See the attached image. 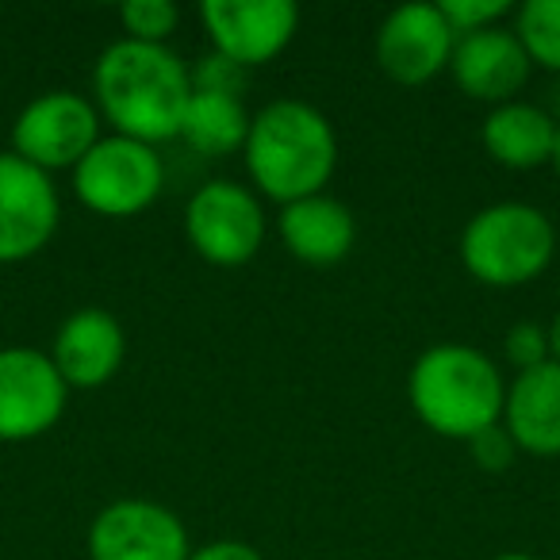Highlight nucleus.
<instances>
[{"label": "nucleus", "mask_w": 560, "mask_h": 560, "mask_svg": "<svg viewBox=\"0 0 560 560\" xmlns=\"http://www.w3.org/2000/svg\"><path fill=\"white\" fill-rule=\"evenodd\" d=\"M192 101V78L177 50L119 39L93 66V104L112 135L158 142L180 139V119Z\"/></svg>", "instance_id": "nucleus-1"}, {"label": "nucleus", "mask_w": 560, "mask_h": 560, "mask_svg": "<svg viewBox=\"0 0 560 560\" xmlns=\"http://www.w3.org/2000/svg\"><path fill=\"white\" fill-rule=\"evenodd\" d=\"M242 162L257 192L284 208L327 192L338 170V131L315 104L280 96L254 112Z\"/></svg>", "instance_id": "nucleus-2"}, {"label": "nucleus", "mask_w": 560, "mask_h": 560, "mask_svg": "<svg viewBox=\"0 0 560 560\" xmlns=\"http://www.w3.org/2000/svg\"><path fill=\"white\" fill-rule=\"evenodd\" d=\"M411 411L438 438L468 442L503 422L506 381L483 350L465 342H438L415 358L407 373Z\"/></svg>", "instance_id": "nucleus-3"}, {"label": "nucleus", "mask_w": 560, "mask_h": 560, "mask_svg": "<svg viewBox=\"0 0 560 560\" xmlns=\"http://www.w3.org/2000/svg\"><path fill=\"white\" fill-rule=\"evenodd\" d=\"M552 257L557 226L534 203H488L460 231V261L488 289H522L549 269Z\"/></svg>", "instance_id": "nucleus-4"}, {"label": "nucleus", "mask_w": 560, "mask_h": 560, "mask_svg": "<svg viewBox=\"0 0 560 560\" xmlns=\"http://www.w3.org/2000/svg\"><path fill=\"white\" fill-rule=\"evenodd\" d=\"M162 185L165 165L158 150L124 135H101V142L73 165V196L104 219L142 215L162 196Z\"/></svg>", "instance_id": "nucleus-5"}, {"label": "nucleus", "mask_w": 560, "mask_h": 560, "mask_svg": "<svg viewBox=\"0 0 560 560\" xmlns=\"http://www.w3.org/2000/svg\"><path fill=\"white\" fill-rule=\"evenodd\" d=\"M101 112L93 96L70 89H47L20 108L12 124V154L35 170H70L101 142Z\"/></svg>", "instance_id": "nucleus-6"}, {"label": "nucleus", "mask_w": 560, "mask_h": 560, "mask_svg": "<svg viewBox=\"0 0 560 560\" xmlns=\"http://www.w3.org/2000/svg\"><path fill=\"white\" fill-rule=\"evenodd\" d=\"M185 238L208 265L238 269L254 261L265 242L261 200L238 180H208L185 208Z\"/></svg>", "instance_id": "nucleus-7"}, {"label": "nucleus", "mask_w": 560, "mask_h": 560, "mask_svg": "<svg viewBox=\"0 0 560 560\" xmlns=\"http://www.w3.org/2000/svg\"><path fill=\"white\" fill-rule=\"evenodd\" d=\"M70 404V388L58 376L50 353L32 346L0 350V442H35L58 427Z\"/></svg>", "instance_id": "nucleus-8"}, {"label": "nucleus", "mask_w": 560, "mask_h": 560, "mask_svg": "<svg viewBox=\"0 0 560 560\" xmlns=\"http://www.w3.org/2000/svg\"><path fill=\"white\" fill-rule=\"evenodd\" d=\"M89 560H188L192 541L170 506L154 499H116L93 522L85 537Z\"/></svg>", "instance_id": "nucleus-9"}, {"label": "nucleus", "mask_w": 560, "mask_h": 560, "mask_svg": "<svg viewBox=\"0 0 560 560\" xmlns=\"http://www.w3.org/2000/svg\"><path fill=\"white\" fill-rule=\"evenodd\" d=\"M62 223V196L50 173L0 154V265H16L47 249Z\"/></svg>", "instance_id": "nucleus-10"}, {"label": "nucleus", "mask_w": 560, "mask_h": 560, "mask_svg": "<svg viewBox=\"0 0 560 560\" xmlns=\"http://www.w3.org/2000/svg\"><path fill=\"white\" fill-rule=\"evenodd\" d=\"M200 24L211 50L254 70L289 50L300 32V9L292 0H203Z\"/></svg>", "instance_id": "nucleus-11"}, {"label": "nucleus", "mask_w": 560, "mask_h": 560, "mask_svg": "<svg viewBox=\"0 0 560 560\" xmlns=\"http://www.w3.org/2000/svg\"><path fill=\"white\" fill-rule=\"evenodd\" d=\"M457 35L445 24L438 4H399L376 27L373 55L376 66L396 85H427L450 70Z\"/></svg>", "instance_id": "nucleus-12"}, {"label": "nucleus", "mask_w": 560, "mask_h": 560, "mask_svg": "<svg viewBox=\"0 0 560 560\" xmlns=\"http://www.w3.org/2000/svg\"><path fill=\"white\" fill-rule=\"evenodd\" d=\"M445 73H450L453 85L465 96L499 108V104L518 101L529 73H534V62H529L514 27L495 24V27H483V32L460 35Z\"/></svg>", "instance_id": "nucleus-13"}, {"label": "nucleus", "mask_w": 560, "mask_h": 560, "mask_svg": "<svg viewBox=\"0 0 560 560\" xmlns=\"http://www.w3.org/2000/svg\"><path fill=\"white\" fill-rule=\"evenodd\" d=\"M50 361L66 388H104L127 361V330L108 307H78L50 342Z\"/></svg>", "instance_id": "nucleus-14"}, {"label": "nucleus", "mask_w": 560, "mask_h": 560, "mask_svg": "<svg viewBox=\"0 0 560 560\" xmlns=\"http://www.w3.org/2000/svg\"><path fill=\"white\" fill-rule=\"evenodd\" d=\"M280 242L296 261L327 269L350 257L358 242V219L342 200L319 192L280 208Z\"/></svg>", "instance_id": "nucleus-15"}, {"label": "nucleus", "mask_w": 560, "mask_h": 560, "mask_svg": "<svg viewBox=\"0 0 560 560\" xmlns=\"http://www.w3.org/2000/svg\"><path fill=\"white\" fill-rule=\"evenodd\" d=\"M503 427L529 457H560V361L514 373L506 384Z\"/></svg>", "instance_id": "nucleus-16"}, {"label": "nucleus", "mask_w": 560, "mask_h": 560, "mask_svg": "<svg viewBox=\"0 0 560 560\" xmlns=\"http://www.w3.org/2000/svg\"><path fill=\"white\" fill-rule=\"evenodd\" d=\"M557 119L529 101L499 104L483 116L480 124V147L491 162L506 170H537L552 162L557 150Z\"/></svg>", "instance_id": "nucleus-17"}, {"label": "nucleus", "mask_w": 560, "mask_h": 560, "mask_svg": "<svg viewBox=\"0 0 560 560\" xmlns=\"http://www.w3.org/2000/svg\"><path fill=\"white\" fill-rule=\"evenodd\" d=\"M249 108L242 96H219V93H192L180 119V139L203 158L242 154L249 139Z\"/></svg>", "instance_id": "nucleus-18"}, {"label": "nucleus", "mask_w": 560, "mask_h": 560, "mask_svg": "<svg viewBox=\"0 0 560 560\" xmlns=\"http://www.w3.org/2000/svg\"><path fill=\"white\" fill-rule=\"evenodd\" d=\"M514 35L526 47L529 62L560 73V0H526L514 9Z\"/></svg>", "instance_id": "nucleus-19"}, {"label": "nucleus", "mask_w": 560, "mask_h": 560, "mask_svg": "<svg viewBox=\"0 0 560 560\" xmlns=\"http://www.w3.org/2000/svg\"><path fill=\"white\" fill-rule=\"evenodd\" d=\"M119 24L127 32L124 39L170 47L173 32L180 24V9L173 0H127V4H119Z\"/></svg>", "instance_id": "nucleus-20"}, {"label": "nucleus", "mask_w": 560, "mask_h": 560, "mask_svg": "<svg viewBox=\"0 0 560 560\" xmlns=\"http://www.w3.org/2000/svg\"><path fill=\"white\" fill-rule=\"evenodd\" d=\"M192 78V93H219V96H242L249 81V70L238 62H231L219 50H208V55L196 58V66L188 70Z\"/></svg>", "instance_id": "nucleus-21"}, {"label": "nucleus", "mask_w": 560, "mask_h": 560, "mask_svg": "<svg viewBox=\"0 0 560 560\" xmlns=\"http://www.w3.org/2000/svg\"><path fill=\"white\" fill-rule=\"evenodd\" d=\"M503 358L514 373H529V369L545 365L552 361V350H549V330L541 323H514L503 338Z\"/></svg>", "instance_id": "nucleus-22"}, {"label": "nucleus", "mask_w": 560, "mask_h": 560, "mask_svg": "<svg viewBox=\"0 0 560 560\" xmlns=\"http://www.w3.org/2000/svg\"><path fill=\"white\" fill-rule=\"evenodd\" d=\"M445 16V24L453 27V35H472V32H483V27H495L499 20L511 12L506 0H442L438 4Z\"/></svg>", "instance_id": "nucleus-23"}, {"label": "nucleus", "mask_w": 560, "mask_h": 560, "mask_svg": "<svg viewBox=\"0 0 560 560\" xmlns=\"http://www.w3.org/2000/svg\"><path fill=\"white\" fill-rule=\"evenodd\" d=\"M468 453H472V460L483 468V472H506L522 450L514 445V438L506 434L503 422H495V427H488L476 438H468Z\"/></svg>", "instance_id": "nucleus-24"}, {"label": "nucleus", "mask_w": 560, "mask_h": 560, "mask_svg": "<svg viewBox=\"0 0 560 560\" xmlns=\"http://www.w3.org/2000/svg\"><path fill=\"white\" fill-rule=\"evenodd\" d=\"M188 560H265V557L249 541H234V537H223V541L196 545Z\"/></svg>", "instance_id": "nucleus-25"}, {"label": "nucleus", "mask_w": 560, "mask_h": 560, "mask_svg": "<svg viewBox=\"0 0 560 560\" xmlns=\"http://www.w3.org/2000/svg\"><path fill=\"white\" fill-rule=\"evenodd\" d=\"M545 330H549V350H552V361H560V312L552 315V323H549V327H545Z\"/></svg>", "instance_id": "nucleus-26"}, {"label": "nucleus", "mask_w": 560, "mask_h": 560, "mask_svg": "<svg viewBox=\"0 0 560 560\" xmlns=\"http://www.w3.org/2000/svg\"><path fill=\"white\" fill-rule=\"evenodd\" d=\"M491 560H537V557H529V552H495Z\"/></svg>", "instance_id": "nucleus-27"}, {"label": "nucleus", "mask_w": 560, "mask_h": 560, "mask_svg": "<svg viewBox=\"0 0 560 560\" xmlns=\"http://www.w3.org/2000/svg\"><path fill=\"white\" fill-rule=\"evenodd\" d=\"M552 173H557V180H560V127H557V150H552Z\"/></svg>", "instance_id": "nucleus-28"}]
</instances>
